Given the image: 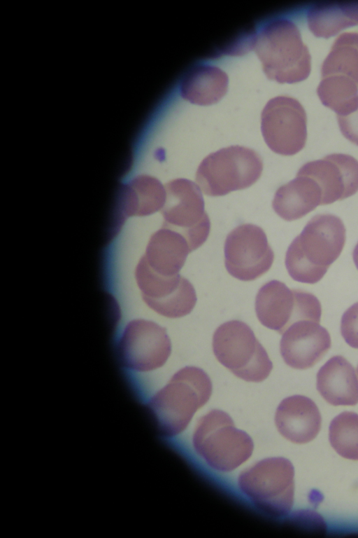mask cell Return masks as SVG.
I'll return each mask as SVG.
<instances>
[{
  "mask_svg": "<svg viewBox=\"0 0 358 538\" xmlns=\"http://www.w3.org/2000/svg\"><path fill=\"white\" fill-rule=\"evenodd\" d=\"M345 242V228L336 215L314 216L287 249L285 266L295 281L315 284L338 258Z\"/></svg>",
  "mask_w": 358,
  "mask_h": 538,
  "instance_id": "cell-1",
  "label": "cell"
},
{
  "mask_svg": "<svg viewBox=\"0 0 358 538\" xmlns=\"http://www.w3.org/2000/svg\"><path fill=\"white\" fill-rule=\"evenodd\" d=\"M211 392L208 375L198 367L185 366L145 404L161 434L173 437L185 430L195 412L208 401Z\"/></svg>",
  "mask_w": 358,
  "mask_h": 538,
  "instance_id": "cell-2",
  "label": "cell"
},
{
  "mask_svg": "<svg viewBox=\"0 0 358 538\" xmlns=\"http://www.w3.org/2000/svg\"><path fill=\"white\" fill-rule=\"evenodd\" d=\"M254 49L266 76L280 83H294L308 78L311 57L298 27L287 19L266 24L256 36Z\"/></svg>",
  "mask_w": 358,
  "mask_h": 538,
  "instance_id": "cell-3",
  "label": "cell"
},
{
  "mask_svg": "<svg viewBox=\"0 0 358 538\" xmlns=\"http://www.w3.org/2000/svg\"><path fill=\"white\" fill-rule=\"evenodd\" d=\"M192 442L207 464L222 472L231 471L245 462L254 448L250 436L237 429L227 413L217 409L199 419Z\"/></svg>",
  "mask_w": 358,
  "mask_h": 538,
  "instance_id": "cell-4",
  "label": "cell"
},
{
  "mask_svg": "<svg viewBox=\"0 0 358 538\" xmlns=\"http://www.w3.org/2000/svg\"><path fill=\"white\" fill-rule=\"evenodd\" d=\"M294 469L282 457L262 460L238 478L241 492L257 506L273 516H286L294 504Z\"/></svg>",
  "mask_w": 358,
  "mask_h": 538,
  "instance_id": "cell-5",
  "label": "cell"
},
{
  "mask_svg": "<svg viewBox=\"0 0 358 538\" xmlns=\"http://www.w3.org/2000/svg\"><path fill=\"white\" fill-rule=\"evenodd\" d=\"M217 359L236 376L259 382L270 374L273 364L250 327L243 322L231 320L220 325L213 337Z\"/></svg>",
  "mask_w": 358,
  "mask_h": 538,
  "instance_id": "cell-6",
  "label": "cell"
},
{
  "mask_svg": "<svg viewBox=\"0 0 358 538\" xmlns=\"http://www.w3.org/2000/svg\"><path fill=\"white\" fill-rule=\"evenodd\" d=\"M262 170V160L255 151L232 146L204 158L196 171V181L206 195L221 196L250 186Z\"/></svg>",
  "mask_w": 358,
  "mask_h": 538,
  "instance_id": "cell-7",
  "label": "cell"
},
{
  "mask_svg": "<svg viewBox=\"0 0 358 538\" xmlns=\"http://www.w3.org/2000/svg\"><path fill=\"white\" fill-rule=\"evenodd\" d=\"M166 199L162 214V227L182 235L193 251L206 240L210 221L198 185L186 179H177L165 185Z\"/></svg>",
  "mask_w": 358,
  "mask_h": 538,
  "instance_id": "cell-8",
  "label": "cell"
},
{
  "mask_svg": "<svg viewBox=\"0 0 358 538\" xmlns=\"http://www.w3.org/2000/svg\"><path fill=\"white\" fill-rule=\"evenodd\" d=\"M255 311L266 327L282 334L299 320L320 322L322 308L317 297L305 291L290 289L284 283L272 280L259 290Z\"/></svg>",
  "mask_w": 358,
  "mask_h": 538,
  "instance_id": "cell-9",
  "label": "cell"
},
{
  "mask_svg": "<svg viewBox=\"0 0 358 538\" xmlns=\"http://www.w3.org/2000/svg\"><path fill=\"white\" fill-rule=\"evenodd\" d=\"M306 114L296 99L275 97L262 113L261 129L267 146L275 153L293 156L303 149L307 138Z\"/></svg>",
  "mask_w": 358,
  "mask_h": 538,
  "instance_id": "cell-10",
  "label": "cell"
},
{
  "mask_svg": "<svg viewBox=\"0 0 358 538\" xmlns=\"http://www.w3.org/2000/svg\"><path fill=\"white\" fill-rule=\"evenodd\" d=\"M224 258L231 275L240 280L252 281L269 270L274 254L260 227L243 224L227 235Z\"/></svg>",
  "mask_w": 358,
  "mask_h": 538,
  "instance_id": "cell-11",
  "label": "cell"
},
{
  "mask_svg": "<svg viewBox=\"0 0 358 538\" xmlns=\"http://www.w3.org/2000/svg\"><path fill=\"white\" fill-rule=\"evenodd\" d=\"M297 174L313 179L321 188V205L344 200L358 191V160L343 153H332L304 164Z\"/></svg>",
  "mask_w": 358,
  "mask_h": 538,
  "instance_id": "cell-12",
  "label": "cell"
},
{
  "mask_svg": "<svg viewBox=\"0 0 358 538\" xmlns=\"http://www.w3.org/2000/svg\"><path fill=\"white\" fill-rule=\"evenodd\" d=\"M328 331L313 320H299L282 333L280 350L284 361L295 369H307L320 361L330 349Z\"/></svg>",
  "mask_w": 358,
  "mask_h": 538,
  "instance_id": "cell-13",
  "label": "cell"
},
{
  "mask_svg": "<svg viewBox=\"0 0 358 538\" xmlns=\"http://www.w3.org/2000/svg\"><path fill=\"white\" fill-rule=\"evenodd\" d=\"M275 422L278 432L295 443L313 440L321 427V415L315 402L302 395L284 399L279 404Z\"/></svg>",
  "mask_w": 358,
  "mask_h": 538,
  "instance_id": "cell-14",
  "label": "cell"
},
{
  "mask_svg": "<svg viewBox=\"0 0 358 538\" xmlns=\"http://www.w3.org/2000/svg\"><path fill=\"white\" fill-rule=\"evenodd\" d=\"M317 389L333 406H355L358 403V380L353 366L343 357L329 359L317 373Z\"/></svg>",
  "mask_w": 358,
  "mask_h": 538,
  "instance_id": "cell-15",
  "label": "cell"
},
{
  "mask_svg": "<svg viewBox=\"0 0 358 538\" xmlns=\"http://www.w3.org/2000/svg\"><path fill=\"white\" fill-rule=\"evenodd\" d=\"M322 198L318 184L307 175L297 174L295 179L277 190L272 205L280 217L291 221L321 205Z\"/></svg>",
  "mask_w": 358,
  "mask_h": 538,
  "instance_id": "cell-16",
  "label": "cell"
},
{
  "mask_svg": "<svg viewBox=\"0 0 358 538\" xmlns=\"http://www.w3.org/2000/svg\"><path fill=\"white\" fill-rule=\"evenodd\" d=\"M228 76L221 69L209 64L194 67L183 78L180 92L192 104L210 105L217 102L227 92Z\"/></svg>",
  "mask_w": 358,
  "mask_h": 538,
  "instance_id": "cell-17",
  "label": "cell"
},
{
  "mask_svg": "<svg viewBox=\"0 0 358 538\" xmlns=\"http://www.w3.org/2000/svg\"><path fill=\"white\" fill-rule=\"evenodd\" d=\"M307 22L315 36L328 39L358 25V1L317 4L308 10Z\"/></svg>",
  "mask_w": 358,
  "mask_h": 538,
  "instance_id": "cell-18",
  "label": "cell"
},
{
  "mask_svg": "<svg viewBox=\"0 0 358 538\" xmlns=\"http://www.w3.org/2000/svg\"><path fill=\"white\" fill-rule=\"evenodd\" d=\"M321 76L358 83V33H344L336 39L322 64Z\"/></svg>",
  "mask_w": 358,
  "mask_h": 538,
  "instance_id": "cell-19",
  "label": "cell"
},
{
  "mask_svg": "<svg viewBox=\"0 0 358 538\" xmlns=\"http://www.w3.org/2000/svg\"><path fill=\"white\" fill-rule=\"evenodd\" d=\"M329 439L338 455L358 460V414L345 411L335 417L329 426Z\"/></svg>",
  "mask_w": 358,
  "mask_h": 538,
  "instance_id": "cell-20",
  "label": "cell"
},
{
  "mask_svg": "<svg viewBox=\"0 0 358 538\" xmlns=\"http://www.w3.org/2000/svg\"><path fill=\"white\" fill-rule=\"evenodd\" d=\"M341 333L350 347L358 349V302L343 313L341 321Z\"/></svg>",
  "mask_w": 358,
  "mask_h": 538,
  "instance_id": "cell-21",
  "label": "cell"
},
{
  "mask_svg": "<svg viewBox=\"0 0 358 538\" xmlns=\"http://www.w3.org/2000/svg\"><path fill=\"white\" fill-rule=\"evenodd\" d=\"M337 120L343 135L358 146V106L347 114L337 116Z\"/></svg>",
  "mask_w": 358,
  "mask_h": 538,
  "instance_id": "cell-22",
  "label": "cell"
},
{
  "mask_svg": "<svg viewBox=\"0 0 358 538\" xmlns=\"http://www.w3.org/2000/svg\"><path fill=\"white\" fill-rule=\"evenodd\" d=\"M299 523L308 530L316 532H324L326 524L323 518L317 513L310 510H303L295 515Z\"/></svg>",
  "mask_w": 358,
  "mask_h": 538,
  "instance_id": "cell-23",
  "label": "cell"
},
{
  "mask_svg": "<svg viewBox=\"0 0 358 538\" xmlns=\"http://www.w3.org/2000/svg\"><path fill=\"white\" fill-rule=\"evenodd\" d=\"M352 258H353L354 263H355L357 268L358 269V242L357 243V244H356V246H355V249L353 250Z\"/></svg>",
  "mask_w": 358,
  "mask_h": 538,
  "instance_id": "cell-24",
  "label": "cell"
},
{
  "mask_svg": "<svg viewBox=\"0 0 358 538\" xmlns=\"http://www.w3.org/2000/svg\"><path fill=\"white\" fill-rule=\"evenodd\" d=\"M357 375H358V366H357Z\"/></svg>",
  "mask_w": 358,
  "mask_h": 538,
  "instance_id": "cell-25",
  "label": "cell"
}]
</instances>
